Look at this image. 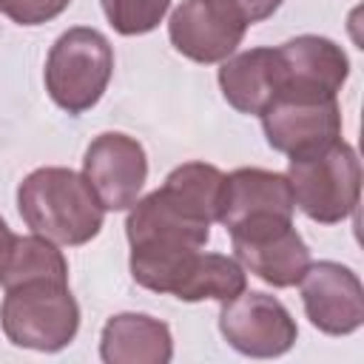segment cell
Listing matches in <instances>:
<instances>
[{
  "label": "cell",
  "instance_id": "cell-6",
  "mask_svg": "<svg viewBox=\"0 0 364 364\" xmlns=\"http://www.w3.org/2000/svg\"><path fill=\"white\" fill-rule=\"evenodd\" d=\"M219 333L242 355L276 358L296 344L299 327L290 310L276 296L242 290L239 296L222 301Z\"/></svg>",
  "mask_w": 364,
  "mask_h": 364
},
{
  "label": "cell",
  "instance_id": "cell-10",
  "mask_svg": "<svg viewBox=\"0 0 364 364\" xmlns=\"http://www.w3.org/2000/svg\"><path fill=\"white\" fill-rule=\"evenodd\" d=\"M304 313L327 336H350L364 321V287L338 262H316L299 279Z\"/></svg>",
  "mask_w": 364,
  "mask_h": 364
},
{
  "label": "cell",
  "instance_id": "cell-3",
  "mask_svg": "<svg viewBox=\"0 0 364 364\" xmlns=\"http://www.w3.org/2000/svg\"><path fill=\"white\" fill-rule=\"evenodd\" d=\"M284 176L290 182L293 205L313 222H344L358 205L361 162L355 148L344 139H336L316 154L293 156Z\"/></svg>",
  "mask_w": 364,
  "mask_h": 364
},
{
  "label": "cell",
  "instance_id": "cell-18",
  "mask_svg": "<svg viewBox=\"0 0 364 364\" xmlns=\"http://www.w3.org/2000/svg\"><path fill=\"white\" fill-rule=\"evenodd\" d=\"M31 279H60L68 282V264L63 250H57L54 242L46 236H14V245L0 267V284L3 290L20 282Z\"/></svg>",
  "mask_w": 364,
  "mask_h": 364
},
{
  "label": "cell",
  "instance_id": "cell-22",
  "mask_svg": "<svg viewBox=\"0 0 364 364\" xmlns=\"http://www.w3.org/2000/svg\"><path fill=\"white\" fill-rule=\"evenodd\" d=\"M11 245H14V233L9 230V225H6L3 216H0V267H3V262H6V256H9V250H11Z\"/></svg>",
  "mask_w": 364,
  "mask_h": 364
},
{
  "label": "cell",
  "instance_id": "cell-4",
  "mask_svg": "<svg viewBox=\"0 0 364 364\" xmlns=\"http://www.w3.org/2000/svg\"><path fill=\"white\" fill-rule=\"evenodd\" d=\"M114 74V48L97 28L63 31L46 60V91L68 114H82L100 102Z\"/></svg>",
  "mask_w": 364,
  "mask_h": 364
},
{
  "label": "cell",
  "instance_id": "cell-2",
  "mask_svg": "<svg viewBox=\"0 0 364 364\" xmlns=\"http://www.w3.org/2000/svg\"><path fill=\"white\" fill-rule=\"evenodd\" d=\"M0 324L11 344L40 353L68 347L80 330V307L60 279H31L6 287Z\"/></svg>",
  "mask_w": 364,
  "mask_h": 364
},
{
  "label": "cell",
  "instance_id": "cell-5",
  "mask_svg": "<svg viewBox=\"0 0 364 364\" xmlns=\"http://www.w3.org/2000/svg\"><path fill=\"white\" fill-rule=\"evenodd\" d=\"M228 233L236 250V262L264 284L293 287L310 267V250L293 228V216H253L228 228Z\"/></svg>",
  "mask_w": 364,
  "mask_h": 364
},
{
  "label": "cell",
  "instance_id": "cell-11",
  "mask_svg": "<svg viewBox=\"0 0 364 364\" xmlns=\"http://www.w3.org/2000/svg\"><path fill=\"white\" fill-rule=\"evenodd\" d=\"M247 26L219 9L213 0H182L168 20L173 48L193 63H222L242 43Z\"/></svg>",
  "mask_w": 364,
  "mask_h": 364
},
{
  "label": "cell",
  "instance_id": "cell-13",
  "mask_svg": "<svg viewBox=\"0 0 364 364\" xmlns=\"http://www.w3.org/2000/svg\"><path fill=\"white\" fill-rule=\"evenodd\" d=\"M293 193L284 173L264 171V168H236L225 176L222 202H219V219L225 228H233L245 219L279 213L293 216Z\"/></svg>",
  "mask_w": 364,
  "mask_h": 364
},
{
  "label": "cell",
  "instance_id": "cell-19",
  "mask_svg": "<svg viewBox=\"0 0 364 364\" xmlns=\"http://www.w3.org/2000/svg\"><path fill=\"white\" fill-rule=\"evenodd\" d=\"M171 0H102V11L114 31L134 37L154 31L168 14Z\"/></svg>",
  "mask_w": 364,
  "mask_h": 364
},
{
  "label": "cell",
  "instance_id": "cell-17",
  "mask_svg": "<svg viewBox=\"0 0 364 364\" xmlns=\"http://www.w3.org/2000/svg\"><path fill=\"white\" fill-rule=\"evenodd\" d=\"M222 188H225V173L208 162H185L173 168L162 185L168 196H173L182 208H188L193 216L210 225L219 219Z\"/></svg>",
  "mask_w": 364,
  "mask_h": 364
},
{
  "label": "cell",
  "instance_id": "cell-12",
  "mask_svg": "<svg viewBox=\"0 0 364 364\" xmlns=\"http://www.w3.org/2000/svg\"><path fill=\"white\" fill-rule=\"evenodd\" d=\"M282 60V91L301 97H336L347 82L350 63L341 46L318 34H299L279 48Z\"/></svg>",
  "mask_w": 364,
  "mask_h": 364
},
{
  "label": "cell",
  "instance_id": "cell-15",
  "mask_svg": "<svg viewBox=\"0 0 364 364\" xmlns=\"http://www.w3.org/2000/svg\"><path fill=\"white\" fill-rule=\"evenodd\" d=\"M100 355L105 364H168L173 338L168 324L154 316L117 313L102 327Z\"/></svg>",
  "mask_w": 364,
  "mask_h": 364
},
{
  "label": "cell",
  "instance_id": "cell-8",
  "mask_svg": "<svg viewBox=\"0 0 364 364\" xmlns=\"http://www.w3.org/2000/svg\"><path fill=\"white\" fill-rule=\"evenodd\" d=\"M82 179L105 210H125L139 199V191L148 179L145 148L119 131L100 134L85 148Z\"/></svg>",
  "mask_w": 364,
  "mask_h": 364
},
{
  "label": "cell",
  "instance_id": "cell-16",
  "mask_svg": "<svg viewBox=\"0 0 364 364\" xmlns=\"http://www.w3.org/2000/svg\"><path fill=\"white\" fill-rule=\"evenodd\" d=\"M245 287H247L245 267L236 259L199 250L191 259V264L185 267V273L171 296H176L179 301H205V299L228 301V299L239 296Z\"/></svg>",
  "mask_w": 364,
  "mask_h": 364
},
{
  "label": "cell",
  "instance_id": "cell-14",
  "mask_svg": "<svg viewBox=\"0 0 364 364\" xmlns=\"http://www.w3.org/2000/svg\"><path fill=\"white\" fill-rule=\"evenodd\" d=\"M282 60L276 48H247L222 60L219 88L242 114H262L282 91Z\"/></svg>",
  "mask_w": 364,
  "mask_h": 364
},
{
  "label": "cell",
  "instance_id": "cell-20",
  "mask_svg": "<svg viewBox=\"0 0 364 364\" xmlns=\"http://www.w3.org/2000/svg\"><path fill=\"white\" fill-rule=\"evenodd\" d=\"M71 0H0V11L20 26H40L60 17Z\"/></svg>",
  "mask_w": 364,
  "mask_h": 364
},
{
  "label": "cell",
  "instance_id": "cell-9",
  "mask_svg": "<svg viewBox=\"0 0 364 364\" xmlns=\"http://www.w3.org/2000/svg\"><path fill=\"white\" fill-rule=\"evenodd\" d=\"M131 253H176L199 250L210 239V222L193 216L162 188L136 199L125 219Z\"/></svg>",
  "mask_w": 364,
  "mask_h": 364
},
{
  "label": "cell",
  "instance_id": "cell-1",
  "mask_svg": "<svg viewBox=\"0 0 364 364\" xmlns=\"http://www.w3.org/2000/svg\"><path fill=\"white\" fill-rule=\"evenodd\" d=\"M17 208L23 222L54 245H85L91 242L105 219V208L71 168H37L17 188Z\"/></svg>",
  "mask_w": 364,
  "mask_h": 364
},
{
  "label": "cell",
  "instance_id": "cell-7",
  "mask_svg": "<svg viewBox=\"0 0 364 364\" xmlns=\"http://www.w3.org/2000/svg\"><path fill=\"white\" fill-rule=\"evenodd\" d=\"M259 117L267 145L290 159L316 154L341 139V108L336 97L279 94Z\"/></svg>",
  "mask_w": 364,
  "mask_h": 364
},
{
  "label": "cell",
  "instance_id": "cell-21",
  "mask_svg": "<svg viewBox=\"0 0 364 364\" xmlns=\"http://www.w3.org/2000/svg\"><path fill=\"white\" fill-rule=\"evenodd\" d=\"M213 3L219 9H225L230 17H236L239 23H245V26L267 20L282 6V0H213Z\"/></svg>",
  "mask_w": 364,
  "mask_h": 364
}]
</instances>
